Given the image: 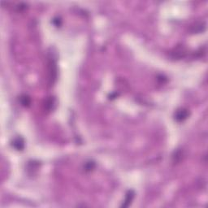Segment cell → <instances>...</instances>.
Here are the masks:
<instances>
[{
    "label": "cell",
    "mask_w": 208,
    "mask_h": 208,
    "mask_svg": "<svg viewBox=\"0 0 208 208\" xmlns=\"http://www.w3.org/2000/svg\"><path fill=\"white\" fill-rule=\"evenodd\" d=\"M188 116H189V111L186 109H180L176 112L175 119L179 122H181V121L185 120Z\"/></svg>",
    "instance_id": "1"
},
{
    "label": "cell",
    "mask_w": 208,
    "mask_h": 208,
    "mask_svg": "<svg viewBox=\"0 0 208 208\" xmlns=\"http://www.w3.org/2000/svg\"><path fill=\"white\" fill-rule=\"evenodd\" d=\"M133 197H134V194H133V192L132 191H129L128 193L127 194V195H126V198H125V199L124 201V203L122 205V207H128L129 204L131 203L132 200L133 198Z\"/></svg>",
    "instance_id": "2"
},
{
    "label": "cell",
    "mask_w": 208,
    "mask_h": 208,
    "mask_svg": "<svg viewBox=\"0 0 208 208\" xmlns=\"http://www.w3.org/2000/svg\"><path fill=\"white\" fill-rule=\"evenodd\" d=\"M13 146H14V147L17 150H21L22 149L24 148V141L22 140V138H17L16 140L14 141V142H13Z\"/></svg>",
    "instance_id": "3"
},
{
    "label": "cell",
    "mask_w": 208,
    "mask_h": 208,
    "mask_svg": "<svg viewBox=\"0 0 208 208\" xmlns=\"http://www.w3.org/2000/svg\"><path fill=\"white\" fill-rule=\"evenodd\" d=\"M21 102L22 105H24V106H29L30 104V98L28 97V96H26V95H24V96H22L21 98Z\"/></svg>",
    "instance_id": "4"
}]
</instances>
